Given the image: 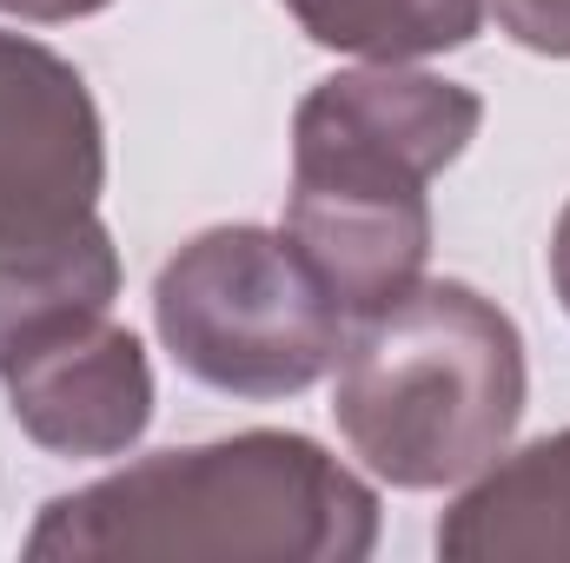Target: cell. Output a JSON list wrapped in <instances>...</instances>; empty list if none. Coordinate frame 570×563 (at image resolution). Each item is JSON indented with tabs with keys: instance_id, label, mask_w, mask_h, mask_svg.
I'll return each mask as SVG.
<instances>
[{
	"instance_id": "ba28073f",
	"label": "cell",
	"mask_w": 570,
	"mask_h": 563,
	"mask_svg": "<svg viewBox=\"0 0 570 563\" xmlns=\"http://www.w3.org/2000/svg\"><path fill=\"white\" fill-rule=\"evenodd\" d=\"M114 292H120V253L107 219L33 253H0V358L67 318L114 312Z\"/></svg>"
},
{
	"instance_id": "6da1fadb",
	"label": "cell",
	"mask_w": 570,
	"mask_h": 563,
	"mask_svg": "<svg viewBox=\"0 0 570 563\" xmlns=\"http://www.w3.org/2000/svg\"><path fill=\"white\" fill-rule=\"evenodd\" d=\"M20 551L33 563H365L379 491L298 431H239L53 497Z\"/></svg>"
},
{
	"instance_id": "30bf717a",
	"label": "cell",
	"mask_w": 570,
	"mask_h": 563,
	"mask_svg": "<svg viewBox=\"0 0 570 563\" xmlns=\"http://www.w3.org/2000/svg\"><path fill=\"white\" fill-rule=\"evenodd\" d=\"M484 7L498 13V27L518 47L544 60H570V0H484Z\"/></svg>"
},
{
	"instance_id": "5b68a950",
	"label": "cell",
	"mask_w": 570,
	"mask_h": 563,
	"mask_svg": "<svg viewBox=\"0 0 570 563\" xmlns=\"http://www.w3.org/2000/svg\"><path fill=\"white\" fill-rule=\"evenodd\" d=\"M107 127L53 47L0 33V253L73 239L100 219Z\"/></svg>"
},
{
	"instance_id": "9c48e42d",
	"label": "cell",
	"mask_w": 570,
	"mask_h": 563,
	"mask_svg": "<svg viewBox=\"0 0 570 563\" xmlns=\"http://www.w3.org/2000/svg\"><path fill=\"white\" fill-rule=\"evenodd\" d=\"M285 7L318 47L392 67L471 47L484 27V0H285Z\"/></svg>"
},
{
	"instance_id": "277c9868",
	"label": "cell",
	"mask_w": 570,
	"mask_h": 563,
	"mask_svg": "<svg viewBox=\"0 0 570 563\" xmlns=\"http://www.w3.org/2000/svg\"><path fill=\"white\" fill-rule=\"evenodd\" d=\"M153 325L186 378L233 398H298L352 338V318L285 226L193 233L153 279Z\"/></svg>"
},
{
	"instance_id": "7a4b0ae2",
	"label": "cell",
	"mask_w": 570,
	"mask_h": 563,
	"mask_svg": "<svg viewBox=\"0 0 570 563\" xmlns=\"http://www.w3.org/2000/svg\"><path fill=\"white\" fill-rule=\"evenodd\" d=\"M484 100L444 73L365 60L318 80L292 113L285 239L358 325L425 279V186L478 140Z\"/></svg>"
},
{
	"instance_id": "8992f818",
	"label": "cell",
	"mask_w": 570,
	"mask_h": 563,
	"mask_svg": "<svg viewBox=\"0 0 570 563\" xmlns=\"http://www.w3.org/2000/svg\"><path fill=\"white\" fill-rule=\"evenodd\" d=\"M7 412L53 457H127L153 424L146 345L114 312L67 318L0 358Z\"/></svg>"
},
{
	"instance_id": "52a82bcc",
	"label": "cell",
	"mask_w": 570,
	"mask_h": 563,
	"mask_svg": "<svg viewBox=\"0 0 570 563\" xmlns=\"http://www.w3.org/2000/svg\"><path fill=\"white\" fill-rule=\"evenodd\" d=\"M438 557L451 563H570V431L498 451L444 511Z\"/></svg>"
},
{
	"instance_id": "7c38bea8",
	"label": "cell",
	"mask_w": 570,
	"mask_h": 563,
	"mask_svg": "<svg viewBox=\"0 0 570 563\" xmlns=\"http://www.w3.org/2000/svg\"><path fill=\"white\" fill-rule=\"evenodd\" d=\"M551 285H558V298H564V312H570V206H564V219H558V233H551Z\"/></svg>"
},
{
	"instance_id": "8fae6325",
	"label": "cell",
	"mask_w": 570,
	"mask_h": 563,
	"mask_svg": "<svg viewBox=\"0 0 570 563\" xmlns=\"http://www.w3.org/2000/svg\"><path fill=\"white\" fill-rule=\"evenodd\" d=\"M100 7H114V0H0V13H13V20H33V27L87 20V13H100Z\"/></svg>"
},
{
	"instance_id": "3957f363",
	"label": "cell",
	"mask_w": 570,
	"mask_h": 563,
	"mask_svg": "<svg viewBox=\"0 0 570 563\" xmlns=\"http://www.w3.org/2000/svg\"><path fill=\"white\" fill-rule=\"evenodd\" d=\"M524 392L531 372L511 312L464 279H419L345 338L332 418L392 491H451L511 451Z\"/></svg>"
}]
</instances>
